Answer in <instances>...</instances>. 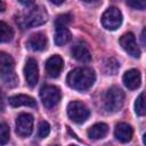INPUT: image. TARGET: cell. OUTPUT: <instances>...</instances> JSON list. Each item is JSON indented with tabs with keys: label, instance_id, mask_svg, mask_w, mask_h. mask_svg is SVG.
<instances>
[{
	"label": "cell",
	"instance_id": "1",
	"mask_svg": "<svg viewBox=\"0 0 146 146\" xmlns=\"http://www.w3.org/2000/svg\"><path fill=\"white\" fill-rule=\"evenodd\" d=\"M96 80L95 72L89 67H78L72 70L67 76V86L78 91H86L94 84Z\"/></svg>",
	"mask_w": 146,
	"mask_h": 146
},
{
	"label": "cell",
	"instance_id": "2",
	"mask_svg": "<svg viewBox=\"0 0 146 146\" xmlns=\"http://www.w3.org/2000/svg\"><path fill=\"white\" fill-rule=\"evenodd\" d=\"M47 19L48 14L44 8L41 6H33L32 8H29L27 13L19 15L16 18V23L22 29H30L44 24Z\"/></svg>",
	"mask_w": 146,
	"mask_h": 146
},
{
	"label": "cell",
	"instance_id": "3",
	"mask_svg": "<svg viewBox=\"0 0 146 146\" xmlns=\"http://www.w3.org/2000/svg\"><path fill=\"white\" fill-rule=\"evenodd\" d=\"M104 104L105 108L111 113L120 111L124 104V92L122 91V89L115 86L111 87L105 94Z\"/></svg>",
	"mask_w": 146,
	"mask_h": 146
},
{
	"label": "cell",
	"instance_id": "4",
	"mask_svg": "<svg viewBox=\"0 0 146 146\" xmlns=\"http://www.w3.org/2000/svg\"><path fill=\"white\" fill-rule=\"evenodd\" d=\"M102 24L106 30L114 31L122 23V13L116 7H108L102 15Z\"/></svg>",
	"mask_w": 146,
	"mask_h": 146
},
{
	"label": "cell",
	"instance_id": "5",
	"mask_svg": "<svg viewBox=\"0 0 146 146\" xmlns=\"http://www.w3.org/2000/svg\"><path fill=\"white\" fill-rule=\"evenodd\" d=\"M60 89L56 86L46 84L40 89V98L47 108H52L60 100Z\"/></svg>",
	"mask_w": 146,
	"mask_h": 146
},
{
	"label": "cell",
	"instance_id": "6",
	"mask_svg": "<svg viewBox=\"0 0 146 146\" xmlns=\"http://www.w3.org/2000/svg\"><path fill=\"white\" fill-rule=\"evenodd\" d=\"M67 114L68 117L75 123H83L90 115V111L88 107L81 102H71L67 105Z\"/></svg>",
	"mask_w": 146,
	"mask_h": 146
},
{
	"label": "cell",
	"instance_id": "7",
	"mask_svg": "<svg viewBox=\"0 0 146 146\" xmlns=\"http://www.w3.org/2000/svg\"><path fill=\"white\" fill-rule=\"evenodd\" d=\"M33 122L34 120L31 114L29 113L19 114L16 119V133L22 138L30 136L33 130Z\"/></svg>",
	"mask_w": 146,
	"mask_h": 146
},
{
	"label": "cell",
	"instance_id": "8",
	"mask_svg": "<svg viewBox=\"0 0 146 146\" xmlns=\"http://www.w3.org/2000/svg\"><path fill=\"white\" fill-rule=\"evenodd\" d=\"M120 44L121 47L133 58H139L140 56V49L136 43V38L133 33L127 32L120 38Z\"/></svg>",
	"mask_w": 146,
	"mask_h": 146
},
{
	"label": "cell",
	"instance_id": "9",
	"mask_svg": "<svg viewBox=\"0 0 146 146\" xmlns=\"http://www.w3.org/2000/svg\"><path fill=\"white\" fill-rule=\"evenodd\" d=\"M24 76L30 87H34L39 80V67L38 63L34 58H27L24 66Z\"/></svg>",
	"mask_w": 146,
	"mask_h": 146
},
{
	"label": "cell",
	"instance_id": "10",
	"mask_svg": "<svg viewBox=\"0 0 146 146\" xmlns=\"http://www.w3.org/2000/svg\"><path fill=\"white\" fill-rule=\"evenodd\" d=\"M63 65H64L63 58L59 55H54L47 59V62L44 64V68L49 76L57 78L63 70Z\"/></svg>",
	"mask_w": 146,
	"mask_h": 146
},
{
	"label": "cell",
	"instance_id": "11",
	"mask_svg": "<svg viewBox=\"0 0 146 146\" xmlns=\"http://www.w3.org/2000/svg\"><path fill=\"white\" fill-rule=\"evenodd\" d=\"M72 57L75 58L78 62L81 63H89L91 60V54L88 49V47L83 42H76L73 44L71 49Z\"/></svg>",
	"mask_w": 146,
	"mask_h": 146
},
{
	"label": "cell",
	"instance_id": "12",
	"mask_svg": "<svg viewBox=\"0 0 146 146\" xmlns=\"http://www.w3.org/2000/svg\"><path fill=\"white\" fill-rule=\"evenodd\" d=\"M140 82H141V75L140 72L136 68H131L123 74V83L130 90H135L139 88Z\"/></svg>",
	"mask_w": 146,
	"mask_h": 146
},
{
	"label": "cell",
	"instance_id": "13",
	"mask_svg": "<svg viewBox=\"0 0 146 146\" xmlns=\"http://www.w3.org/2000/svg\"><path fill=\"white\" fill-rule=\"evenodd\" d=\"M132 133H133V130H132L131 125L128 124V123L121 122V123H117L115 125L114 136L121 143H128V141H130L131 138H132Z\"/></svg>",
	"mask_w": 146,
	"mask_h": 146
},
{
	"label": "cell",
	"instance_id": "14",
	"mask_svg": "<svg viewBox=\"0 0 146 146\" xmlns=\"http://www.w3.org/2000/svg\"><path fill=\"white\" fill-rule=\"evenodd\" d=\"M47 36L41 33V32H38V33H34L32 34L29 40H27V47L34 51H41V50H44L47 48Z\"/></svg>",
	"mask_w": 146,
	"mask_h": 146
},
{
	"label": "cell",
	"instance_id": "15",
	"mask_svg": "<svg viewBox=\"0 0 146 146\" xmlns=\"http://www.w3.org/2000/svg\"><path fill=\"white\" fill-rule=\"evenodd\" d=\"M8 102H9V104L13 107H18V106L35 107L36 106V103H35L34 98H32L31 96H27V95H22V94L10 96L9 99H8Z\"/></svg>",
	"mask_w": 146,
	"mask_h": 146
},
{
	"label": "cell",
	"instance_id": "16",
	"mask_svg": "<svg viewBox=\"0 0 146 146\" xmlns=\"http://www.w3.org/2000/svg\"><path fill=\"white\" fill-rule=\"evenodd\" d=\"M71 39H72V34L66 26H56L54 41L57 46H64L67 42H70Z\"/></svg>",
	"mask_w": 146,
	"mask_h": 146
},
{
	"label": "cell",
	"instance_id": "17",
	"mask_svg": "<svg viewBox=\"0 0 146 146\" xmlns=\"http://www.w3.org/2000/svg\"><path fill=\"white\" fill-rule=\"evenodd\" d=\"M107 131H108L107 124L100 122V123H96L92 127H90L88 129L87 133H88V137L91 138V139H102L106 136Z\"/></svg>",
	"mask_w": 146,
	"mask_h": 146
},
{
	"label": "cell",
	"instance_id": "18",
	"mask_svg": "<svg viewBox=\"0 0 146 146\" xmlns=\"http://www.w3.org/2000/svg\"><path fill=\"white\" fill-rule=\"evenodd\" d=\"M14 66H15V63H14L13 57L10 55L1 51L0 52V72H1V75L13 73Z\"/></svg>",
	"mask_w": 146,
	"mask_h": 146
},
{
	"label": "cell",
	"instance_id": "19",
	"mask_svg": "<svg viewBox=\"0 0 146 146\" xmlns=\"http://www.w3.org/2000/svg\"><path fill=\"white\" fill-rule=\"evenodd\" d=\"M135 112L137 115L143 116L146 114V90L143 91L135 102Z\"/></svg>",
	"mask_w": 146,
	"mask_h": 146
},
{
	"label": "cell",
	"instance_id": "20",
	"mask_svg": "<svg viewBox=\"0 0 146 146\" xmlns=\"http://www.w3.org/2000/svg\"><path fill=\"white\" fill-rule=\"evenodd\" d=\"M13 36H14L13 29L5 22H1L0 23V40H1V42H8L13 39Z\"/></svg>",
	"mask_w": 146,
	"mask_h": 146
},
{
	"label": "cell",
	"instance_id": "21",
	"mask_svg": "<svg viewBox=\"0 0 146 146\" xmlns=\"http://www.w3.org/2000/svg\"><path fill=\"white\" fill-rule=\"evenodd\" d=\"M120 67V63L114 58H107L104 62V72L106 74H116Z\"/></svg>",
	"mask_w": 146,
	"mask_h": 146
},
{
	"label": "cell",
	"instance_id": "22",
	"mask_svg": "<svg viewBox=\"0 0 146 146\" xmlns=\"http://www.w3.org/2000/svg\"><path fill=\"white\" fill-rule=\"evenodd\" d=\"M1 79H2L3 84L6 87H8V88H13V87H15L18 83V79H17V76H16V74L14 72L1 75Z\"/></svg>",
	"mask_w": 146,
	"mask_h": 146
},
{
	"label": "cell",
	"instance_id": "23",
	"mask_svg": "<svg viewBox=\"0 0 146 146\" xmlns=\"http://www.w3.org/2000/svg\"><path fill=\"white\" fill-rule=\"evenodd\" d=\"M9 135H10V131H9L8 125L5 122H2L1 125H0V144H1V146L6 145L8 143Z\"/></svg>",
	"mask_w": 146,
	"mask_h": 146
},
{
	"label": "cell",
	"instance_id": "24",
	"mask_svg": "<svg viewBox=\"0 0 146 146\" xmlns=\"http://www.w3.org/2000/svg\"><path fill=\"white\" fill-rule=\"evenodd\" d=\"M72 22V15L70 14H62L58 15L55 19V25L56 26H66Z\"/></svg>",
	"mask_w": 146,
	"mask_h": 146
},
{
	"label": "cell",
	"instance_id": "25",
	"mask_svg": "<svg viewBox=\"0 0 146 146\" xmlns=\"http://www.w3.org/2000/svg\"><path fill=\"white\" fill-rule=\"evenodd\" d=\"M49 132H50V125H49V123L46 122V121L40 122L39 129H38V135H39V137H40V138H44V137H47V136L49 135Z\"/></svg>",
	"mask_w": 146,
	"mask_h": 146
},
{
	"label": "cell",
	"instance_id": "26",
	"mask_svg": "<svg viewBox=\"0 0 146 146\" xmlns=\"http://www.w3.org/2000/svg\"><path fill=\"white\" fill-rule=\"evenodd\" d=\"M127 5L133 9H138V10L146 9V1H144V0H128Z\"/></svg>",
	"mask_w": 146,
	"mask_h": 146
},
{
	"label": "cell",
	"instance_id": "27",
	"mask_svg": "<svg viewBox=\"0 0 146 146\" xmlns=\"http://www.w3.org/2000/svg\"><path fill=\"white\" fill-rule=\"evenodd\" d=\"M140 41H141V44L146 48V27L143 30V32L140 34Z\"/></svg>",
	"mask_w": 146,
	"mask_h": 146
},
{
	"label": "cell",
	"instance_id": "28",
	"mask_svg": "<svg viewBox=\"0 0 146 146\" xmlns=\"http://www.w3.org/2000/svg\"><path fill=\"white\" fill-rule=\"evenodd\" d=\"M0 6H1V8H0V10H1V11H3V10H5V3H3L2 1L0 2Z\"/></svg>",
	"mask_w": 146,
	"mask_h": 146
},
{
	"label": "cell",
	"instance_id": "29",
	"mask_svg": "<svg viewBox=\"0 0 146 146\" xmlns=\"http://www.w3.org/2000/svg\"><path fill=\"white\" fill-rule=\"evenodd\" d=\"M143 141H144V144H145V146H146V133H145L144 137H143Z\"/></svg>",
	"mask_w": 146,
	"mask_h": 146
},
{
	"label": "cell",
	"instance_id": "30",
	"mask_svg": "<svg viewBox=\"0 0 146 146\" xmlns=\"http://www.w3.org/2000/svg\"><path fill=\"white\" fill-rule=\"evenodd\" d=\"M70 146H76V145H70Z\"/></svg>",
	"mask_w": 146,
	"mask_h": 146
},
{
	"label": "cell",
	"instance_id": "31",
	"mask_svg": "<svg viewBox=\"0 0 146 146\" xmlns=\"http://www.w3.org/2000/svg\"><path fill=\"white\" fill-rule=\"evenodd\" d=\"M55 146H57V145H55Z\"/></svg>",
	"mask_w": 146,
	"mask_h": 146
}]
</instances>
